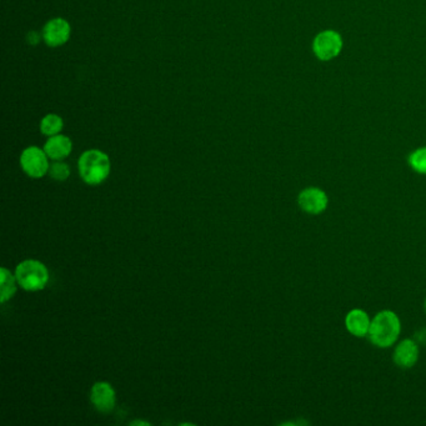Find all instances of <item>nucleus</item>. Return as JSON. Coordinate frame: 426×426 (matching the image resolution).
<instances>
[{
    "label": "nucleus",
    "instance_id": "obj_5",
    "mask_svg": "<svg viewBox=\"0 0 426 426\" xmlns=\"http://www.w3.org/2000/svg\"><path fill=\"white\" fill-rule=\"evenodd\" d=\"M343 49V38L339 33L334 30H325L319 33L314 39L312 51L320 60H331L340 54Z\"/></svg>",
    "mask_w": 426,
    "mask_h": 426
},
{
    "label": "nucleus",
    "instance_id": "obj_3",
    "mask_svg": "<svg viewBox=\"0 0 426 426\" xmlns=\"http://www.w3.org/2000/svg\"><path fill=\"white\" fill-rule=\"evenodd\" d=\"M18 284L26 292L43 290L48 281L49 273L43 263L38 260H24L15 270Z\"/></svg>",
    "mask_w": 426,
    "mask_h": 426
},
{
    "label": "nucleus",
    "instance_id": "obj_11",
    "mask_svg": "<svg viewBox=\"0 0 426 426\" xmlns=\"http://www.w3.org/2000/svg\"><path fill=\"white\" fill-rule=\"evenodd\" d=\"M370 321L368 312L362 309H354L348 312L345 317V326L351 335L357 337H363L369 332Z\"/></svg>",
    "mask_w": 426,
    "mask_h": 426
},
{
    "label": "nucleus",
    "instance_id": "obj_1",
    "mask_svg": "<svg viewBox=\"0 0 426 426\" xmlns=\"http://www.w3.org/2000/svg\"><path fill=\"white\" fill-rule=\"evenodd\" d=\"M401 323L399 317L394 312L382 310L376 314L370 324V341L378 348H390L400 335Z\"/></svg>",
    "mask_w": 426,
    "mask_h": 426
},
{
    "label": "nucleus",
    "instance_id": "obj_17",
    "mask_svg": "<svg viewBox=\"0 0 426 426\" xmlns=\"http://www.w3.org/2000/svg\"><path fill=\"white\" fill-rule=\"evenodd\" d=\"M132 425H149V423H143V421H134Z\"/></svg>",
    "mask_w": 426,
    "mask_h": 426
},
{
    "label": "nucleus",
    "instance_id": "obj_12",
    "mask_svg": "<svg viewBox=\"0 0 426 426\" xmlns=\"http://www.w3.org/2000/svg\"><path fill=\"white\" fill-rule=\"evenodd\" d=\"M0 283H1L0 301L4 304L6 301L13 298L14 294L17 292V283H18V280L8 269L1 267V270H0Z\"/></svg>",
    "mask_w": 426,
    "mask_h": 426
},
{
    "label": "nucleus",
    "instance_id": "obj_18",
    "mask_svg": "<svg viewBox=\"0 0 426 426\" xmlns=\"http://www.w3.org/2000/svg\"><path fill=\"white\" fill-rule=\"evenodd\" d=\"M425 312H426V300H425Z\"/></svg>",
    "mask_w": 426,
    "mask_h": 426
},
{
    "label": "nucleus",
    "instance_id": "obj_10",
    "mask_svg": "<svg viewBox=\"0 0 426 426\" xmlns=\"http://www.w3.org/2000/svg\"><path fill=\"white\" fill-rule=\"evenodd\" d=\"M71 150H73L71 140L62 134L49 136V139L44 145V152L49 157V159L55 160V161L69 157Z\"/></svg>",
    "mask_w": 426,
    "mask_h": 426
},
{
    "label": "nucleus",
    "instance_id": "obj_9",
    "mask_svg": "<svg viewBox=\"0 0 426 426\" xmlns=\"http://www.w3.org/2000/svg\"><path fill=\"white\" fill-rule=\"evenodd\" d=\"M419 359V346L411 339L402 340L394 350L393 360L401 369H410Z\"/></svg>",
    "mask_w": 426,
    "mask_h": 426
},
{
    "label": "nucleus",
    "instance_id": "obj_7",
    "mask_svg": "<svg viewBox=\"0 0 426 426\" xmlns=\"http://www.w3.org/2000/svg\"><path fill=\"white\" fill-rule=\"evenodd\" d=\"M70 34H71L70 24L63 18L51 19L45 24L43 29L44 42L51 48L65 44L69 40Z\"/></svg>",
    "mask_w": 426,
    "mask_h": 426
},
{
    "label": "nucleus",
    "instance_id": "obj_15",
    "mask_svg": "<svg viewBox=\"0 0 426 426\" xmlns=\"http://www.w3.org/2000/svg\"><path fill=\"white\" fill-rule=\"evenodd\" d=\"M51 178L57 181H64L69 178L70 168L66 163H63L62 160H57L55 163L51 164L49 168Z\"/></svg>",
    "mask_w": 426,
    "mask_h": 426
},
{
    "label": "nucleus",
    "instance_id": "obj_4",
    "mask_svg": "<svg viewBox=\"0 0 426 426\" xmlns=\"http://www.w3.org/2000/svg\"><path fill=\"white\" fill-rule=\"evenodd\" d=\"M49 157L38 147L26 148L20 157V166L28 177L40 179L49 172Z\"/></svg>",
    "mask_w": 426,
    "mask_h": 426
},
{
    "label": "nucleus",
    "instance_id": "obj_16",
    "mask_svg": "<svg viewBox=\"0 0 426 426\" xmlns=\"http://www.w3.org/2000/svg\"><path fill=\"white\" fill-rule=\"evenodd\" d=\"M29 43L32 44V40H34V44H37V42H39V35L35 32H32L29 34Z\"/></svg>",
    "mask_w": 426,
    "mask_h": 426
},
{
    "label": "nucleus",
    "instance_id": "obj_14",
    "mask_svg": "<svg viewBox=\"0 0 426 426\" xmlns=\"http://www.w3.org/2000/svg\"><path fill=\"white\" fill-rule=\"evenodd\" d=\"M409 166L414 172L426 175V147L419 148L410 154Z\"/></svg>",
    "mask_w": 426,
    "mask_h": 426
},
{
    "label": "nucleus",
    "instance_id": "obj_6",
    "mask_svg": "<svg viewBox=\"0 0 426 426\" xmlns=\"http://www.w3.org/2000/svg\"><path fill=\"white\" fill-rule=\"evenodd\" d=\"M300 209L312 215H318L328 208L329 199L324 190L310 186L301 191L298 197Z\"/></svg>",
    "mask_w": 426,
    "mask_h": 426
},
{
    "label": "nucleus",
    "instance_id": "obj_13",
    "mask_svg": "<svg viewBox=\"0 0 426 426\" xmlns=\"http://www.w3.org/2000/svg\"><path fill=\"white\" fill-rule=\"evenodd\" d=\"M63 127V119L57 114H48L40 121V132L48 136H54L60 134Z\"/></svg>",
    "mask_w": 426,
    "mask_h": 426
},
{
    "label": "nucleus",
    "instance_id": "obj_2",
    "mask_svg": "<svg viewBox=\"0 0 426 426\" xmlns=\"http://www.w3.org/2000/svg\"><path fill=\"white\" fill-rule=\"evenodd\" d=\"M79 174L88 185H99L108 179L112 169L108 155L98 149L87 150L78 161Z\"/></svg>",
    "mask_w": 426,
    "mask_h": 426
},
{
    "label": "nucleus",
    "instance_id": "obj_8",
    "mask_svg": "<svg viewBox=\"0 0 426 426\" xmlns=\"http://www.w3.org/2000/svg\"><path fill=\"white\" fill-rule=\"evenodd\" d=\"M90 400L100 413H110L113 411L116 402L115 390L109 382H96L90 391Z\"/></svg>",
    "mask_w": 426,
    "mask_h": 426
}]
</instances>
